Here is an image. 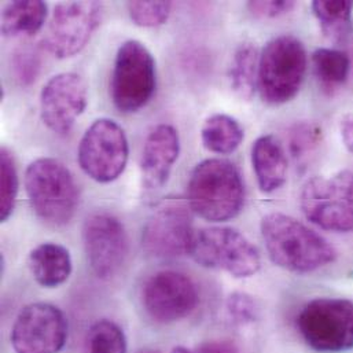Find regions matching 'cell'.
Instances as JSON below:
<instances>
[{"label":"cell","mask_w":353,"mask_h":353,"mask_svg":"<svg viewBox=\"0 0 353 353\" xmlns=\"http://www.w3.org/2000/svg\"><path fill=\"white\" fill-rule=\"evenodd\" d=\"M261 236L271 261L290 272L310 274L337 259L334 246L292 216L274 212L261 219Z\"/></svg>","instance_id":"obj_1"},{"label":"cell","mask_w":353,"mask_h":353,"mask_svg":"<svg viewBox=\"0 0 353 353\" xmlns=\"http://www.w3.org/2000/svg\"><path fill=\"white\" fill-rule=\"evenodd\" d=\"M185 201L194 214L221 223L236 217L245 205V184L239 170L228 160L199 163L187 183Z\"/></svg>","instance_id":"obj_2"},{"label":"cell","mask_w":353,"mask_h":353,"mask_svg":"<svg viewBox=\"0 0 353 353\" xmlns=\"http://www.w3.org/2000/svg\"><path fill=\"white\" fill-rule=\"evenodd\" d=\"M25 190L33 212L52 227L66 225L79 205V188L70 171L55 159H39L25 172Z\"/></svg>","instance_id":"obj_3"},{"label":"cell","mask_w":353,"mask_h":353,"mask_svg":"<svg viewBox=\"0 0 353 353\" xmlns=\"http://www.w3.org/2000/svg\"><path fill=\"white\" fill-rule=\"evenodd\" d=\"M308 68L301 40L282 34L270 40L260 52L259 87L261 99L271 106L290 102L300 91Z\"/></svg>","instance_id":"obj_4"},{"label":"cell","mask_w":353,"mask_h":353,"mask_svg":"<svg viewBox=\"0 0 353 353\" xmlns=\"http://www.w3.org/2000/svg\"><path fill=\"white\" fill-rule=\"evenodd\" d=\"M188 254L205 268L224 271L239 279L256 275L261 267L259 249L231 227H208L195 231Z\"/></svg>","instance_id":"obj_5"},{"label":"cell","mask_w":353,"mask_h":353,"mask_svg":"<svg viewBox=\"0 0 353 353\" xmlns=\"http://www.w3.org/2000/svg\"><path fill=\"white\" fill-rule=\"evenodd\" d=\"M157 85L156 61L139 40L123 43L117 51L110 79V97L123 113H135L145 108Z\"/></svg>","instance_id":"obj_6"},{"label":"cell","mask_w":353,"mask_h":353,"mask_svg":"<svg viewBox=\"0 0 353 353\" xmlns=\"http://www.w3.org/2000/svg\"><path fill=\"white\" fill-rule=\"evenodd\" d=\"M297 329L305 344L321 353H340L353 348V301L319 297L304 305Z\"/></svg>","instance_id":"obj_7"},{"label":"cell","mask_w":353,"mask_h":353,"mask_svg":"<svg viewBox=\"0 0 353 353\" xmlns=\"http://www.w3.org/2000/svg\"><path fill=\"white\" fill-rule=\"evenodd\" d=\"M300 205L308 221L325 231L353 232V172L308 179Z\"/></svg>","instance_id":"obj_8"},{"label":"cell","mask_w":353,"mask_h":353,"mask_svg":"<svg viewBox=\"0 0 353 353\" xmlns=\"http://www.w3.org/2000/svg\"><path fill=\"white\" fill-rule=\"evenodd\" d=\"M128 157L127 135L110 119L95 120L79 143L77 161L84 174L98 183H112L121 176Z\"/></svg>","instance_id":"obj_9"},{"label":"cell","mask_w":353,"mask_h":353,"mask_svg":"<svg viewBox=\"0 0 353 353\" xmlns=\"http://www.w3.org/2000/svg\"><path fill=\"white\" fill-rule=\"evenodd\" d=\"M192 214L185 199L168 198L163 201L143 227V250L157 259L188 254L195 235Z\"/></svg>","instance_id":"obj_10"},{"label":"cell","mask_w":353,"mask_h":353,"mask_svg":"<svg viewBox=\"0 0 353 353\" xmlns=\"http://www.w3.org/2000/svg\"><path fill=\"white\" fill-rule=\"evenodd\" d=\"M69 334L65 314L48 303L23 307L11 327L10 343L15 353H59Z\"/></svg>","instance_id":"obj_11"},{"label":"cell","mask_w":353,"mask_h":353,"mask_svg":"<svg viewBox=\"0 0 353 353\" xmlns=\"http://www.w3.org/2000/svg\"><path fill=\"white\" fill-rule=\"evenodd\" d=\"M102 10L99 1L57 4L44 36V47L59 59L79 54L101 25Z\"/></svg>","instance_id":"obj_12"},{"label":"cell","mask_w":353,"mask_h":353,"mask_svg":"<svg viewBox=\"0 0 353 353\" xmlns=\"http://www.w3.org/2000/svg\"><path fill=\"white\" fill-rule=\"evenodd\" d=\"M83 245L92 272L102 281L113 279L128 256V236L121 221L110 213L88 216L83 225Z\"/></svg>","instance_id":"obj_13"},{"label":"cell","mask_w":353,"mask_h":353,"mask_svg":"<svg viewBox=\"0 0 353 353\" xmlns=\"http://www.w3.org/2000/svg\"><path fill=\"white\" fill-rule=\"evenodd\" d=\"M199 301L194 281L174 270L153 274L142 288V304L157 323H175L194 312Z\"/></svg>","instance_id":"obj_14"},{"label":"cell","mask_w":353,"mask_h":353,"mask_svg":"<svg viewBox=\"0 0 353 353\" xmlns=\"http://www.w3.org/2000/svg\"><path fill=\"white\" fill-rule=\"evenodd\" d=\"M88 103L83 77L66 72L51 77L40 92V116L44 125L59 137L68 135Z\"/></svg>","instance_id":"obj_15"},{"label":"cell","mask_w":353,"mask_h":353,"mask_svg":"<svg viewBox=\"0 0 353 353\" xmlns=\"http://www.w3.org/2000/svg\"><path fill=\"white\" fill-rule=\"evenodd\" d=\"M180 141L172 125H157L146 138L141 157L142 184L145 190L163 188L179 159Z\"/></svg>","instance_id":"obj_16"},{"label":"cell","mask_w":353,"mask_h":353,"mask_svg":"<svg viewBox=\"0 0 353 353\" xmlns=\"http://www.w3.org/2000/svg\"><path fill=\"white\" fill-rule=\"evenodd\" d=\"M252 165L261 192L279 190L288 177V156L275 135H263L252 146Z\"/></svg>","instance_id":"obj_17"},{"label":"cell","mask_w":353,"mask_h":353,"mask_svg":"<svg viewBox=\"0 0 353 353\" xmlns=\"http://www.w3.org/2000/svg\"><path fill=\"white\" fill-rule=\"evenodd\" d=\"M28 267L33 279L47 289L63 285L73 271L69 250L54 242H44L32 249L28 257Z\"/></svg>","instance_id":"obj_18"},{"label":"cell","mask_w":353,"mask_h":353,"mask_svg":"<svg viewBox=\"0 0 353 353\" xmlns=\"http://www.w3.org/2000/svg\"><path fill=\"white\" fill-rule=\"evenodd\" d=\"M260 52L256 44L245 41L235 50L228 68L232 92L242 101H250L259 87Z\"/></svg>","instance_id":"obj_19"},{"label":"cell","mask_w":353,"mask_h":353,"mask_svg":"<svg viewBox=\"0 0 353 353\" xmlns=\"http://www.w3.org/2000/svg\"><path fill=\"white\" fill-rule=\"evenodd\" d=\"M47 18V4L40 0H17L4 6L1 33L6 37L37 33Z\"/></svg>","instance_id":"obj_20"},{"label":"cell","mask_w":353,"mask_h":353,"mask_svg":"<svg viewBox=\"0 0 353 353\" xmlns=\"http://www.w3.org/2000/svg\"><path fill=\"white\" fill-rule=\"evenodd\" d=\"M203 148L219 156L232 154L243 141V128L238 120L228 114L209 116L201 128Z\"/></svg>","instance_id":"obj_21"},{"label":"cell","mask_w":353,"mask_h":353,"mask_svg":"<svg viewBox=\"0 0 353 353\" xmlns=\"http://www.w3.org/2000/svg\"><path fill=\"white\" fill-rule=\"evenodd\" d=\"M312 11L323 34L336 44H344L353 30V1L350 0H316Z\"/></svg>","instance_id":"obj_22"},{"label":"cell","mask_w":353,"mask_h":353,"mask_svg":"<svg viewBox=\"0 0 353 353\" xmlns=\"http://www.w3.org/2000/svg\"><path fill=\"white\" fill-rule=\"evenodd\" d=\"M315 77L321 87L330 92L343 87L351 73V57L339 48H318L312 54Z\"/></svg>","instance_id":"obj_23"},{"label":"cell","mask_w":353,"mask_h":353,"mask_svg":"<svg viewBox=\"0 0 353 353\" xmlns=\"http://www.w3.org/2000/svg\"><path fill=\"white\" fill-rule=\"evenodd\" d=\"M288 141L289 152L294 164L297 168L304 171L316 157L323 143V132L318 124L303 121L290 128Z\"/></svg>","instance_id":"obj_24"},{"label":"cell","mask_w":353,"mask_h":353,"mask_svg":"<svg viewBox=\"0 0 353 353\" xmlns=\"http://www.w3.org/2000/svg\"><path fill=\"white\" fill-rule=\"evenodd\" d=\"M124 330L109 319L95 322L85 336V353H127Z\"/></svg>","instance_id":"obj_25"},{"label":"cell","mask_w":353,"mask_h":353,"mask_svg":"<svg viewBox=\"0 0 353 353\" xmlns=\"http://www.w3.org/2000/svg\"><path fill=\"white\" fill-rule=\"evenodd\" d=\"M18 195V174L8 149H0V221H7L14 212Z\"/></svg>","instance_id":"obj_26"},{"label":"cell","mask_w":353,"mask_h":353,"mask_svg":"<svg viewBox=\"0 0 353 353\" xmlns=\"http://www.w3.org/2000/svg\"><path fill=\"white\" fill-rule=\"evenodd\" d=\"M131 19L142 28L163 25L171 14V1H130L127 4Z\"/></svg>","instance_id":"obj_27"},{"label":"cell","mask_w":353,"mask_h":353,"mask_svg":"<svg viewBox=\"0 0 353 353\" xmlns=\"http://www.w3.org/2000/svg\"><path fill=\"white\" fill-rule=\"evenodd\" d=\"M40 54L36 47L26 44L18 48L11 59V69L17 81L22 85L32 84L40 72Z\"/></svg>","instance_id":"obj_28"},{"label":"cell","mask_w":353,"mask_h":353,"mask_svg":"<svg viewBox=\"0 0 353 353\" xmlns=\"http://www.w3.org/2000/svg\"><path fill=\"white\" fill-rule=\"evenodd\" d=\"M227 311L231 319L239 325L254 323L260 316L259 303L242 292H235L227 299Z\"/></svg>","instance_id":"obj_29"},{"label":"cell","mask_w":353,"mask_h":353,"mask_svg":"<svg viewBox=\"0 0 353 353\" xmlns=\"http://www.w3.org/2000/svg\"><path fill=\"white\" fill-rule=\"evenodd\" d=\"M296 7V1L271 0V1H249V11L259 18H276L290 12Z\"/></svg>","instance_id":"obj_30"},{"label":"cell","mask_w":353,"mask_h":353,"mask_svg":"<svg viewBox=\"0 0 353 353\" xmlns=\"http://www.w3.org/2000/svg\"><path fill=\"white\" fill-rule=\"evenodd\" d=\"M194 353H239L238 347L230 340L205 341L195 347Z\"/></svg>","instance_id":"obj_31"},{"label":"cell","mask_w":353,"mask_h":353,"mask_svg":"<svg viewBox=\"0 0 353 353\" xmlns=\"http://www.w3.org/2000/svg\"><path fill=\"white\" fill-rule=\"evenodd\" d=\"M340 132L345 149L353 153V114H348L341 120Z\"/></svg>","instance_id":"obj_32"},{"label":"cell","mask_w":353,"mask_h":353,"mask_svg":"<svg viewBox=\"0 0 353 353\" xmlns=\"http://www.w3.org/2000/svg\"><path fill=\"white\" fill-rule=\"evenodd\" d=\"M171 353H194V351H190L185 347H180L179 345V347H175Z\"/></svg>","instance_id":"obj_33"},{"label":"cell","mask_w":353,"mask_h":353,"mask_svg":"<svg viewBox=\"0 0 353 353\" xmlns=\"http://www.w3.org/2000/svg\"><path fill=\"white\" fill-rule=\"evenodd\" d=\"M139 353H160V352H157V351H143V352H139Z\"/></svg>","instance_id":"obj_34"}]
</instances>
